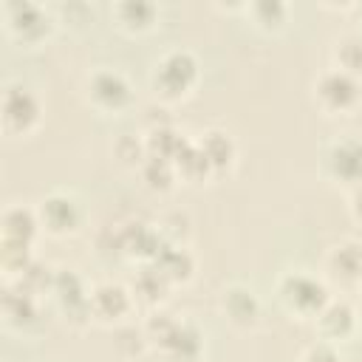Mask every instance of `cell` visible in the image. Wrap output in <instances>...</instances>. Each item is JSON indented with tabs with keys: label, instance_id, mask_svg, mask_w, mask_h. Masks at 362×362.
<instances>
[{
	"label": "cell",
	"instance_id": "d4e9b609",
	"mask_svg": "<svg viewBox=\"0 0 362 362\" xmlns=\"http://www.w3.org/2000/svg\"><path fill=\"white\" fill-rule=\"evenodd\" d=\"M300 362H342V359H339V354H337V345L317 339L311 348H305V354H303Z\"/></svg>",
	"mask_w": 362,
	"mask_h": 362
},
{
	"label": "cell",
	"instance_id": "4fadbf2b",
	"mask_svg": "<svg viewBox=\"0 0 362 362\" xmlns=\"http://www.w3.org/2000/svg\"><path fill=\"white\" fill-rule=\"evenodd\" d=\"M325 272L339 286H362V243L356 240H339L328 249Z\"/></svg>",
	"mask_w": 362,
	"mask_h": 362
},
{
	"label": "cell",
	"instance_id": "cb8c5ba5",
	"mask_svg": "<svg viewBox=\"0 0 362 362\" xmlns=\"http://www.w3.org/2000/svg\"><path fill=\"white\" fill-rule=\"evenodd\" d=\"M175 170H178V178H187V181H206V178H212L215 173H212V167H209V161L204 158V153H201V147L195 144V139H189V144L184 147V153L175 158Z\"/></svg>",
	"mask_w": 362,
	"mask_h": 362
},
{
	"label": "cell",
	"instance_id": "ba28073f",
	"mask_svg": "<svg viewBox=\"0 0 362 362\" xmlns=\"http://www.w3.org/2000/svg\"><path fill=\"white\" fill-rule=\"evenodd\" d=\"M85 96L88 105L99 113H124L136 102L130 79L116 68H96L93 74H88Z\"/></svg>",
	"mask_w": 362,
	"mask_h": 362
},
{
	"label": "cell",
	"instance_id": "5b68a950",
	"mask_svg": "<svg viewBox=\"0 0 362 362\" xmlns=\"http://www.w3.org/2000/svg\"><path fill=\"white\" fill-rule=\"evenodd\" d=\"M362 102V79L339 71L325 68L314 79V105L328 116H348Z\"/></svg>",
	"mask_w": 362,
	"mask_h": 362
},
{
	"label": "cell",
	"instance_id": "8fae6325",
	"mask_svg": "<svg viewBox=\"0 0 362 362\" xmlns=\"http://www.w3.org/2000/svg\"><path fill=\"white\" fill-rule=\"evenodd\" d=\"M314 328L322 342L339 345L356 334V308L348 300H328L325 308L314 317Z\"/></svg>",
	"mask_w": 362,
	"mask_h": 362
},
{
	"label": "cell",
	"instance_id": "30bf717a",
	"mask_svg": "<svg viewBox=\"0 0 362 362\" xmlns=\"http://www.w3.org/2000/svg\"><path fill=\"white\" fill-rule=\"evenodd\" d=\"M88 308H90V320H96L102 325H116L119 328L133 314L136 300H133L127 286L113 283V280H102V283L90 286Z\"/></svg>",
	"mask_w": 362,
	"mask_h": 362
},
{
	"label": "cell",
	"instance_id": "3957f363",
	"mask_svg": "<svg viewBox=\"0 0 362 362\" xmlns=\"http://www.w3.org/2000/svg\"><path fill=\"white\" fill-rule=\"evenodd\" d=\"M277 300L297 320H314L331 300L322 277L308 274L305 269H288L277 277Z\"/></svg>",
	"mask_w": 362,
	"mask_h": 362
},
{
	"label": "cell",
	"instance_id": "7c38bea8",
	"mask_svg": "<svg viewBox=\"0 0 362 362\" xmlns=\"http://www.w3.org/2000/svg\"><path fill=\"white\" fill-rule=\"evenodd\" d=\"M40 322H42L40 297H34V294H28V291H23L17 286H8L3 291V325L8 331L28 334Z\"/></svg>",
	"mask_w": 362,
	"mask_h": 362
},
{
	"label": "cell",
	"instance_id": "603a6c76",
	"mask_svg": "<svg viewBox=\"0 0 362 362\" xmlns=\"http://www.w3.org/2000/svg\"><path fill=\"white\" fill-rule=\"evenodd\" d=\"M54 272H57V269L40 263V260L34 257V260H31L14 280H8V286H17V288H23V291H28V294H34V297H40V294H45V291L51 294Z\"/></svg>",
	"mask_w": 362,
	"mask_h": 362
},
{
	"label": "cell",
	"instance_id": "ac0fdd59",
	"mask_svg": "<svg viewBox=\"0 0 362 362\" xmlns=\"http://www.w3.org/2000/svg\"><path fill=\"white\" fill-rule=\"evenodd\" d=\"M173 283L153 266V263H144L139 272H136V277H133V286H130V294H133V300H136V305H147V308H156V305H161L164 303V297H167V288H170Z\"/></svg>",
	"mask_w": 362,
	"mask_h": 362
},
{
	"label": "cell",
	"instance_id": "ffe728a7",
	"mask_svg": "<svg viewBox=\"0 0 362 362\" xmlns=\"http://www.w3.org/2000/svg\"><path fill=\"white\" fill-rule=\"evenodd\" d=\"M331 68H339L356 79H362V37L339 34L331 45Z\"/></svg>",
	"mask_w": 362,
	"mask_h": 362
},
{
	"label": "cell",
	"instance_id": "7a4b0ae2",
	"mask_svg": "<svg viewBox=\"0 0 362 362\" xmlns=\"http://www.w3.org/2000/svg\"><path fill=\"white\" fill-rule=\"evenodd\" d=\"M201 79L198 57L187 48L164 51L150 71V88L161 102H181L187 99Z\"/></svg>",
	"mask_w": 362,
	"mask_h": 362
},
{
	"label": "cell",
	"instance_id": "83f0119b",
	"mask_svg": "<svg viewBox=\"0 0 362 362\" xmlns=\"http://www.w3.org/2000/svg\"><path fill=\"white\" fill-rule=\"evenodd\" d=\"M354 8H356V11H359V17H362V6H354Z\"/></svg>",
	"mask_w": 362,
	"mask_h": 362
},
{
	"label": "cell",
	"instance_id": "44dd1931",
	"mask_svg": "<svg viewBox=\"0 0 362 362\" xmlns=\"http://www.w3.org/2000/svg\"><path fill=\"white\" fill-rule=\"evenodd\" d=\"M139 173H141L144 184H147L150 189H156V192H167V189H173L175 181H178V170H175V164L167 161V158L150 156V153H147V158L141 161Z\"/></svg>",
	"mask_w": 362,
	"mask_h": 362
},
{
	"label": "cell",
	"instance_id": "52a82bcc",
	"mask_svg": "<svg viewBox=\"0 0 362 362\" xmlns=\"http://www.w3.org/2000/svg\"><path fill=\"white\" fill-rule=\"evenodd\" d=\"M0 122L6 136H31L40 122H42V102L40 96L20 85V82H8L3 88V102H0Z\"/></svg>",
	"mask_w": 362,
	"mask_h": 362
},
{
	"label": "cell",
	"instance_id": "5bb4252c",
	"mask_svg": "<svg viewBox=\"0 0 362 362\" xmlns=\"http://www.w3.org/2000/svg\"><path fill=\"white\" fill-rule=\"evenodd\" d=\"M221 311L226 314V320L232 325L249 328L260 317V300H257L255 288H249L246 283H232L221 294Z\"/></svg>",
	"mask_w": 362,
	"mask_h": 362
},
{
	"label": "cell",
	"instance_id": "9a60e30c",
	"mask_svg": "<svg viewBox=\"0 0 362 362\" xmlns=\"http://www.w3.org/2000/svg\"><path fill=\"white\" fill-rule=\"evenodd\" d=\"M42 232L37 206L25 204H11L3 212V243H20V246H34L37 235Z\"/></svg>",
	"mask_w": 362,
	"mask_h": 362
},
{
	"label": "cell",
	"instance_id": "4316f807",
	"mask_svg": "<svg viewBox=\"0 0 362 362\" xmlns=\"http://www.w3.org/2000/svg\"><path fill=\"white\" fill-rule=\"evenodd\" d=\"M356 334L362 337V305L356 308Z\"/></svg>",
	"mask_w": 362,
	"mask_h": 362
},
{
	"label": "cell",
	"instance_id": "2e32d148",
	"mask_svg": "<svg viewBox=\"0 0 362 362\" xmlns=\"http://www.w3.org/2000/svg\"><path fill=\"white\" fill-rule=\"evenodd\" d=\"M113 17H116V25L127 34H147L156 28L161 11L156 3H147V0H124V3H116L113 6Z\"/></svg>",
	"mask_w": 362,
	"mask_h": 362
},
{
	"label": "cell",
	"instance_id": "9c48e42d",
	"mask_svg": "<svg viewBox=\"0 0 362 362\" xmlns=\"http://www.w3.org/2000/svg\"><path fill=\"white\" fill-rule=\"evenodd\" d=\"M37 215H40V226L42 232L54 235V238H65V235H74L79 226H82V204L74 192H65V189H54L48 192L40 204H37Z\"/></svg>",
	"mask_w": 362,
	"mask_h": 362
},
{
	"label": "cell",
	"instance_id": "6da1fadb",
	"mask_svg": "<svg viewBox=\"0 0 362 362\" xmlns=\"http://www.w3.org/2000/svg\"><path fill=\"white\" fill-rule=\"evenodd\" d=\"M141 328L147 334L150 348L164 362H201L204 331L192 320H178L167 311H153Z\"/></svg>",
	"mask_w": 362,
	"mask_h": 362
},
{
	"label": "cell",
	"instance_id": "484cf974",
	"mask_svg": "<svg viewBox=\"0 0 362 362\" xmlns=\"http://www.w3.org/2000/svg\"><path fill=\"white\" fill-rule=\"evenodd\" d=\"M348 212H351V218L362 226V184L354 187V189H348Z\"/></svg>",
	"mask_w": 362,
	"mask_h": 362
},
{
	"label": "cell",
	"instance_id": "8992f818",
	"mask_svg": "<svg viewBox=\"0 0 362 362\" xmlns=\"http://www.w3.org/2000/svg\"><path fill=\"white\" fill-rule=\"evenodd\" d=\"M3 28L20 45H40L54 31V17L40 3L8 0L3 3Z\"/></svg>",
	"mask_w": 362,
	"mask_h": 362
},
{
	"label": "cell",
	"instance_id": "d6986e66",
	"mask_svg": "<svg viewBox=\"0 0 362 362\" xmlns=\"http://www.w3.org/2000/svg\"><path fill=\"white\" fill-rule=\"evenodd\" d=\"M153 266H156L170 283H187V280L192 277V272H195L192 255H189L187 249H181L178 243H167V246L158 252V257L153 260Z\"/></svg>",
	"mask_w": 362,
	"mask_h": 362
},
{
	"label": "cell",
	"instance_id": "e0dca14e",
	"mask_svg": "<svg viewBox=\"0 0 362 362\" xmlns=\"http://www.w3.org/2000/svg\"><path fill=\"white\" fill-rule=\"evenodd\" d=\"M195 144L201 147V153H204V158L209 161V167H212L215 175L232 170V164H235V158H238V147H235V141H232V136H229L226 130H218V127L204 130V133L195 139Z\"/></svg>",
	"mask_w": 362,
	"mask_h": 362
},
{
	"label": "cell",
	"instance_id": "277c9868",
	"mask_svg": "<svg viewBox=\"0 0 362 362\" xmlns=\"http://www.w3.org/2000/svg\"><path fill=\"white\" fill-rule=\"evenodd\" d=\"M320 173L325 181L342 189H354L362 184V139L359 136H337L322 144Z\"/></svg>",
	"mask_w": 362,
	"mask_h": 362
},
{
	"label": "cell",
	"instance_id": "7402d4cb",
	"mask_svg": "<svg viewBox=\"0 0 362 362\" xmlns=\"http://www.w3.org/2000/svg\"><path fill=\"white\" fill-rule=\"evenodd\" d=\"M246 14L252 17V25L260 31H280L288 20V6L280 0H257L246 6Z\"/></svg>",
	"mask_w": 362,
	"mask_h": 362
}]
</instances>
